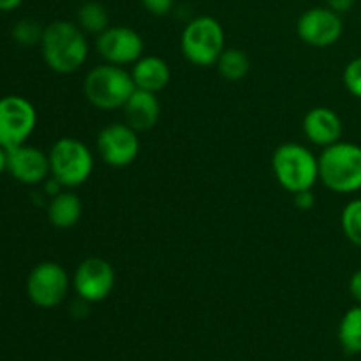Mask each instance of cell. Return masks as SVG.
<instances>
[{
    "instance_id": "1",
    "label": "cell",
    "mask_w": 361,
    "mask_h": 361,
    "mask_svg": "<svg viewBox=\"0 0 361 361\" xmlns=\"http://www.w3.org/2000/svg\"><path fill=\"white\" fill-rule=\"evenodd\" d=\"M87 34L78 23L67 20L51 21L44 27L41 53L46 66L59 74H73L85 66L88 59Z\"/></svg>"
},
{
    "instance_id": "2",
    "label": "cell",
    "mask_w": 361,
    "mask_h": 361,
    "mask_svg": "<svg viewBox=\"0 0 361 361\" xmlns=\"http://www.w3.org/2000/svg\"><path fill=\"white\" fill-rule=\"evenodd\" d=\"M271 168L279 185L291 194L312 190L319 182V157L302 143H284L271 157Z\"/></svg>"
},
{
    "instance_id": "3",
    "label": "cell",
    "mask_w": 361,
    "mask_h": 361,
    "mask_svg": "<svg viewBox=\"0 0 361 361\" xmlns=\"http://www.w3.org/2000/svg\"><path fill=\"white\" fill-rule=\"evenodd\" d=\"M319 180L337 194L361 190V147L349 141H337L323 148L319 155Z\"/></svg>"
},
{
    "instance_id": "4",
    "label": "cell",
    "mask_w": 361,
    "mask_h": 361,
    "mask_svg": "<svg viewBox=\"0 0 361 361\" xmlns=\"http://www.w3.org/2000/svg\"><path fill=\"white\" fill-rule=\"evenodd\" d=\"M134 90L130 71L108 62L92 67L83 81L85 97L102 111L122 109Z\"/></svg>"
},
{
    "instance_id": "5",
    "label": "cell",
    "mask_w": 361,
    "mask_h": 361,
    "mask_svg": "<svg viewBox=\"0 0 361 361\" xmlns=\"http://www.w3.org/2000/svg\"><path fill=\"white\" fill-rule=\"evenodd\" d=\"M53 178L66 189H74L87 182L94 171V154L76 137H60L48 152Z\"/></svg>"
},
{
    "instance_id": "6",
    "label": "cell",
    "mask_w": 361,
    "mask_h": 361,
    "mask_svg": "<svg viewBox=\"0 0 361 361\" xmlns=\"http://www.w3.org/2000/svg\"><path fill=\"white\" fill-rule=\"evenodd\" d=\"M224 42V28L212 16H197L190 20L180 39L183 56L197 67L215 66L226 49Z\"/></svg>"
},
{
    "instance_id": "7",
    "label": "cell",
    "mask_w": 361,
    "mask_h": 361,
    "mask_svg": "<svg viewBox=\"0 0 361 361\" xmlns=\"http://www.w3.org/2000/svg\"><path fill=\"white\" fill-rule=\"evenodd\" d=\"M73 279L66 268L55 261L35 264L27 277V296L39 309H55L67 298Z\"/></svg>"
},
{
    "instance_id": "8",
    "label": "cell",
    "mask_w": 361,
    "mask_h": 361,
    "mask_svg": "<svg viewBox=\"0 0 361 361\" xmlns=\"http://www.w3.org/2000/svg\"><path fill=\"white\" fill-rule=\"evenodd\" d=\"M37 126V109L21 95L0 97V147L11 150L27 143Z\"/></svg>"
},
{
    "instance_id": "9",
    "label": "cell",
    "mask_w": 361,
    "mask_h": 361,
    "mask_svg": "<svg viewBox=\"0 0 361 361\" xmlns=\"http://www.w3.org/2000/svg\"><path fill=\"white\" fill-rule=\"evenodd\" d=\"M140 136L137 130L126 122L106 126L97 136V154L102 162L111 168L122 169L133 164L140 155Z\"/></svg>"
},
{
    "instance_id": "10",
    "label": "cell",
    "mask_w": 361,
    "mask_h": 361,
    "mask_svg": "<svg viewBox=\"0 0 361 361\" xmlns=\"http://www.w3.org/2000/svg\"><path fill=\"white\" fill-rule=\"evenodd\" d=\"M115 268L102 257H87L78 264L73 275V288L85 303H99L115 288Z\"/></svg>"
},
{
    "instance_id": "11",
    "label": "cell",
    "mask_w": 361,
    "mask_h": 361,
    "mask_svg": "<svg viewBox=\"0 0 361 361\" xmlns=\"http://www.w3.org/2000/svg\"><path fill=\"white\" fill-rule=\"evenodd\" d=\"M97 53L113 66H133L143 56V37L130 27H109L95 39Z\"/></svg>"
},
{
    "instance_id": "12",
    "label": "cell",
    "mask_w": 361,
    "mask_h": 361,
    "mask_svg": "<svg viewBox=\"0 0 361 361\" xmlns=\"http://www.w3.org/2000/svg\"><path fill=\"white\" fill-rule=\"evenodd\" d=\"M344 23L341 14L330 7H310L296 21V34L305 44L328 48L342 37Z\"/></svg>"
},
{
    "instance_id": "13",
    "label": "cell",
    "mask_w": 361,
    "mask_h": 361,
    "mask_svg": "<svg viewBox=\"0 0 361 361\" xmlns=\"http://www.w3.org/2000/svg\"><path fill=\"white\" fill-rule=\"evenodd\" d=\"M7 171L23 185H39L51 176L48 154L27 143L7 150Z\"/></svg>"
},
{
    "instance_id": "14",
    "label": "cell",
    "mask_w": 361,
    "mask_h": 361,
    "mask_svg": "<svg viewBox=\"0 0 361 361\" xmlns=\"http://www.w3.org/2000/svg\"><path fill=\"white\" fill-rule=\"evenodd\" d=\"M302 129L310 143L316 145V147L326 148L341 141L344 126H342V120L337 115V111L326 108V106H317V108L309 109L305 113Z\"/></svg>"
},
{
    "instance_id": "15",
    "label": "cell",
    "mask_w": 361,
    "mask_h": 361,
    "mask_svg": "<svg viewBox=\"0 0 361 361\" xmlns=\"http://www.w3.org/2000/svg\"><path fill=\"white\" fill-rule=\"evenodd\" d=\"M122 111L127 126H130L137 133H145V130H150L152 127H155V123L159 122L161 102H159L157 94L136 88L123 104Z\"/></svg>"
},
{
    "instance_id": "16",
    "label": "cell",
    "mask_w": 361,
    "mask_h": 361,
    "mask_svg": "<svg viewBox=\"0 0 361 361\" xmlns=\"http://www.w3.org/2000/svg\"><path fill=\"white\" fill-rule=\"evenodd\" d=\"M130 76H133L136 88L159 94L171 81V69H169L168 62L161 56L143 55L136 63H133Z\"/></svg>"
},
{
    "instance_id": "17",
    "label": "cell",
    "mask_w": 361,
    "mask_h": 361,
    "mask_svg": "<svg viewBox=\"0 0 361 361\" xmlns=\"http://www.w3.org/2000/svg\"><path fill=\"white\" fill-rule=\"evenodd\" d=\"M83 215V203L80 196L63 189L62 192L53 196L48 204V221L56 229H69L80 222Z\"/></svg>"
},
{
    "instance_id": "18",
    "label": "cell",
    "mask_w": 361,
    "mask_h": 361,
    "mask_svg": "<svg viewBox=\"0 0 361 361\" xmlns=\"http://www.w3.org/2000/svg\"><path fill=\"white\" fill-rule=\"evenodd\" d=\"M76 23L85 34L99 35L109 28V13L101 2L95 0H85L80 6L76 14Z\"/></svg>"
},
{
    "instance_id": "19",
    "label": "cell",
    "mask_w": 361,
    "mask_h": 361,
    "mask_svg": "<svg viewBox=\"0 0 361 361\" xmlns=\"http://www.w3.org/2000/svg\"><path fill=\"white\" fill-rule=\"evenodd\" d=\"M338 342L349 355L361 353V305L349 309L338 324Z\"/></svg>"
},
{
    "instance_id": "20",
    "label": "cell",
    "mask_w": 361,
    "mask_h": 361,
    "mask_svg": "<svg viewBox=\"0 0 361 361\" xmlns=\"http://www.w3.org/2000/svg\"><path fill=\"white\" fill-rule=\"evenodd\" d=\"M217 71L224 80L242 81L250 71V60L243 49L226 48L217 60Z\"/></svg>"
},
{
    "instance_id": "21",
    "label": "cell",
    "mask_w": 361,
    "mask_h": 361,
    "mask_svg": "<svg viewBox=\"0 0 361 361\" xmlns=\"http://www.w3.org/2000/svg\"><path fill=\"white\" fill-rule=\"evenodd\" d=\"M341 224L345 238L356 247H361V197L345 204L341 215Z\"/></svg>"
},
{
    "instance_id": "22",
    "label": "cell",
    "mask_w": 361,
    "mask_h": 361,
    "mask_svg": "<svg viewBox=\"0 0 361 361\" xmlns=\"http://www.w3.org/2000/svg\"><path fill=\"white\" fill-rule=\"evenodd\" d=\"M42 34H44V27L32 18L18 20L13 27V39L21 46L41 44Z\"/></svg>"
},
{
    "instance_id": "23",
    "label": "cell",
    "mask_w": 361,
    "mask_h": 361,
    "mask_svg": "<svg viewBox=\"0 0 361 361\" xmlns=\"http://www.w3.org/2000/svg\"><path fill=\"white\" fill-rule=\"evenodd\" d=\"M344 85L348 92L355 97L361 99V56L351 60L344 69Z\"/></svg>"
},
{
    "instance_id": "24",
    "label": "cell",
    "mask_w": 361,
    "mask_h": 361,
    "mask_svg": "<svg viewBox=\"0 0 361 361\" xmlns=\"http://www.w3.org/2000/svg\"><path fill=\"white\" fill-rule=\"evenodd\" d=\"M145 9L154 16H164L175 6V0H141Z\"/></svg>"
},
{
    "instance_id": "25",
    "label": "cell",
    "mask_w": 361,
    "mask_h": 361,
    "mask_svg": "<svg viewBox=\"0 0 361 361\" xmlns=\"http://www.w3.org/2000/svg\"><path fill=\"white\" fill-rule=\"evenodd\" d=\"M295 196V204L300 210H310L316 204V197H314L312 190H302L298 194H293Z\"/></svg>"
},
{
    "instance_id": "26",
    "label": "cell",
    "mask_w": 361,
    "mask_h": 361,
    "mask_svg": "<svg viewBox=\"0 0 361 361\" xmlns=\"http://www.w3.org/2000/svg\"><path fill=\"white\" fill-rule=\"evenodd\" d=\"M355 4L356 0H326V7H330L337 14H344L348 11H351Z\"/></svg>"
},
{
    "instance_id": "27",
    "label": "cell",
    "mask_w": 361,
    "mask_h": 361,
    "mask_svg": "<svg viewBox=\"0 0 361 361\" xmlns=\"http://www.w3.org/2000/svg\"><path fill=\"white\" fill-rule=\"evenodd\" d=\"M349 293H351L353 298L361 305V270L355 271L351 275V281H349Z\"/></svg>"
},
{
    "instance_id": "28",
    "label": "cell",
    "mask_w": 361,
    "mask_h": 361,
    "mask_svg": "<svg viewBox=\"0 0 361 361\" xmlns=\"http://www.w3.org/2000/svg\"><path fill=\"white\" fill-rule=\"evenodd\" d=\"M23 4V0H0V13H11L18 9Z\"/></svg>"
},
{
    "instance_id": "29",
    "label": "cell",
    "mask_w": 361,
    "mask_h": 361,
    "mask_svg": "<svg viewBox=\"0 0 361 361\" xmlns=\"http://www.w3.org/2000/svg\"><path fill=\"white\" fill-rule=\"evenodd\" d=\"M4 171H7V150L0 147V176L4 175Z\"/></svg>"
},
{
    "instance_id": "30",
    "label": "cell",
    "mask_w": 361,
    "mask_h": 361,
    "mask_svg": "<svg viewBox=\"0 0 361 361\" xmlns=\"http://www.w3.org/2000/svg\"><path fill=\"white\" fill-rule=\"evenodd\" d=\"M360 20H361V14H360Z\"/></svg>"
}]
</instances>
